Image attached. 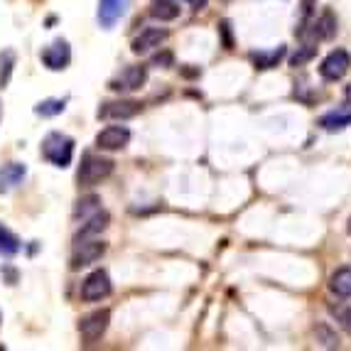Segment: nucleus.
I'll return each instance as SVG.
<instances>
[{"instance_id":"nucleus-1","label":"nucleus","mask_w":351,"mask_h":351,"mask_svg":"<svg viewBox=\"0 0 351 351\" xmlns=\"http://www.w3.org/2000/svg\"><path fill=\"white\" fill-rule=\"evenodd\" d=\"M42 158L47 160V162H52L54 167L64 170V167L71 165V160H74V141L66 133L52 130L42 141Z\"/></svg>"},{"instance_id":"nucleus-2","label":"nucleus","mask_w":351,"mask_h":351,"mask_svg":"<svg viewBox=\"0 0 351 351\" xmlns=\"http://www.w3.org/2000/svg\"><path fill=\"white\" fill-rule=\"evenodd\" d=\"M111 172H113V160L101 158V155H84L82 167L76 172V180H79L82 187H94V184L106 180Z\"/></svg>"},{"instance_id":"nucleus-3","label":"nucleus","mask_w":351,"mask_h":351,"mask_svg":"<svg viewBox=\"0 0 351 351\" xmlns=\"http://www.w3.org/2000/svg\"><path fill=\"white\" fill-rule=\"evenodd\" d=\"M106 253V243L99 239H76V246H74V253H71V268L79 270L84 265H91L96 263L101 256Z\"/></svg>"},{"instance_id":"nucleus-4","label":"nucleus","mask_w":351,"mask_h":351,"mask_svg":"<svg viewBox=\"0 0 351 351\" xmlns=\"http://www.w3.org/2000/svg\"><path fill=\"white\" fill-rule=\"evenodd\" d=\"M351 69V57L346 49H334L329 52L327 57L322 59V64H319V76H322L324 82H339L344 79V74Z\"/></svg>"},{"instance_id":"nucleus-5","label":"nucleus","mask_w":351,"mask_h":351,"mask_svg":"<svg viewBox=\"0 0 351 351\" xmlns=\"http://www.w3.org/2000/svg\"><path fill=\"white\" fill-rule=\"evenodd\" d=\"M143 111L141 101H130V99H121V101H108V104H101L99 113L96 116L101 121H128L135 118Z\"/></svg>"},{"instance_id":"nucleus-6","label":"nucleus","mask_w":351,"mask_h":351,"mask_svg":"<svg viewBox=\"0 0 351 351\" xmlns=\"http://www.w3.org/2000/svg\"><path fill=\"white\" fill-rule=\"evenodd\" d=\"M108 322H111V312L108 310H96L91 315L82 317V322H79V334H82L84 341H99L101 337L106 334L108 329Z\"/></svg>"},{"instance_id":"nucleus-7","label":"nucleus","mask_w":351,"mask_h":351,"mask_svg":"<svg viewBox=\"0 0 351 351\" xmlns=\"http://www.w3.org/2000/svg\"><path fill=\"white\" fill-rule=\"evenodd\" d=\"M111 295V278L106 270H94L86 280L82 282V300L84 302H99V300Z\"/></svg>"},{"instance_id":"nucleus-8","label":"nucleus","mask_w":351,"mask_h":351,"mask_svg":"<svg viewBox=\"0 0 351 351\" xmlns=\"http://www.w3.org/2000/svg\"><path fill=\"white\" fill-rule=\"evenodd\" d=\"M147 82V69L143 64H135V66H125L121 74H116L108 82V88L113 91H138L143 84Z\"/></svg>"},{"instance_id":"nucleus-9","label":"nucleus","mask_w":351,"mask_h":351,"mask_svg":"<svg viewBox=\"0 0 351 351\" xmlns=\"http://www.w3.org/2000/svg\"><path fill=\"white\" fill-rule=\"evenodd\" d=\"M71 62V47L66 40H54L49 47L42 49V64L52 71H62L66 69Z\"/></svg>"},{"instance_id":"nucleus-10","label":"nucleus","mask_w":351,"mask_h":351,"mask_svg":"<svg viewBox=\"0 0 351 351\" xmlns=\"http://www.w3.org/2000/svg\"><path fill=\"white\" fill-rule=\"evenodd\" d=\"M128 141H130V130L125 125H108V128H104L96 135V147L113 152L128 145Z\"/></svg>"},{"instance_id":"nucleus-11","label":"nucleus","mask_w":351,"mask_h":351,"mask_svg":"<svg viewBox=\"0 0 351 351\" xmlns=\"http://www.w3.org/2000/svg\"><path fill=\"white\" fill-rule=\"evenodd\" d=\"M125 8H128V0H99V12H96L99 25L104 29L116 27L118 20L123 18Z\"/></svg>"},{"instance_id":"nucleus-12","label":"nucleus","mask_w":351,"mask_h":351,"mask_svg":"<svg viewBox=\"0 0 351 351\" xmlns=\"http://www.w3.org/2000/svg\"><path fill=\"white\" fill-rule=\"evenodd\" d=\"M170 37V32L162 27H145L141 32V35L133 40V52L135 54H145L150 52V49H158L160 45H162L165 40Z\"/></svg>"},{"instance_id":"nucleus-13","label":"nucleus","mask_w":351,"mask_h":351,"mask_svg":"<svg viewBox=\"0 0 351 351\" xmlns=\"http://www.w3.org/2000/svg\"><path fill=\"white\" fill-rule=\"evenodd\" d=\"M25 175H27V167L20 162H8L0 167V194L10 192V189H15L20 184V182L25 180Z\"/></svg>"},{"instance_id":"nucleus-14","label":"nucleus","mask_w":351,"mask_h":351,"mask_svg":"<svg viewBox=\"0 0 351 351\" xmlns=\"http://www.w3.org/2000/svg\"><path fill=\"white\" fill-rule=\"evenodd\" d=\"M108 221H111V217L106 214V211H94L91 217L84 219L82 228H79V234H76V239H91V236L101 234L106 226H108Z\"/></svg>"},{"instance_id":"nucleus-15","label":"nucleus","mask_w":351,"mask_h":351,"mask_svg":"<svg viewBox=\"0 0 351 351\" xmlns=\"http://www.w3.org/2000/svg\"><path fill=\"white\" fill-rule=\"evenodd\" d=\"M329 287L337 298H351V268L334 270L329 278Z\"/></svg>"},{"instance_id":"nucleus-16","label":"nucleus","mask_w":351,"mask_h":351,"mask_svg":"<svg viewBox=\"0 0 351 351\" xmlns=\"http://www.w3.org/2000/svg\"><path fill=\"white\" fill-rule=\"evenodd\" d=\"M150 15L160 23H167V20H175L180 15V5L175 0H155L150 8Z\"/></svg>"},{"instance_id":"nucleus-17","label":"nucleus","mask_w":351,"mask_h":351,"mask_svg":"<svg viewBox=\"0 0 351 351\" xmlns=\"http://www.w3.org/2000/svg\"><path fill=\"white\" fill-rule=\"evenodd\" d=\"M282 57H285V47H276V49H270V52H256V54H251L256 69H273V66L280 64Z\"/></svg>"},{"instance_id":"nucleus-18","label":"nucleus","mask_w":351,"mask_h":351,"mask_svg":"<svg viewBox=\"0 0 351 351\" xmlns=\"http://www.w3.org/2000/svg\"><path fill=\"white\" fill-rule=\"evenodd\" d=\"M312 35H315V40H332L334 35H337V20H334L332 12H324L322 18L315 23V29H312Z\"/></svg>"},{"instance_id":"nucleus-19","label":"nucleus","mask_w":351,"mask_h":351,"mask_svg":"<svg viewBox=\"0 0 351 351\" xmlns=\"http://www.w3.org/2000/svg\"><path fill=\"white\" fill-rule=\"evenodd\" d=\"M319 125L324 130H344L346 125H351V111H332L327 116L319 118Z\"/></svg>"},{"instance_id":"nucleus-20","label":"nucleus","mask_w":351,"mask_h":351,"mask_svg":"<svg viewBox=\"0 0 351 351\" xmlns=\"http://www.w3.org/2000/svg\"><path fill=\"white\" fill-rule=\"evenodd\" d=\"M18 251H20V239L12 234L10 228H5L3 223H0V256L10 258Z\"/></svg>"},{"instance_id":"nucleus-21","label":"nucleus","mask_w":351,"mask_h":351,"mask_svg":"<svg viewBox=\"0 0 351 351\" xmlns=\"http://www.w3.org/2000/svg\"><path fill=\"white\" fill-rule=\"evenodd\" d=\"M64 108H66V99H47L35 106V113L42 118H49V116H59Z\"/></svg>"},{"instance_id":"nucleus-22","label":"nucleus","mask_w":351,"mask_h":351,"mask_svg":"<svg viewBox=\"0 0 351 351\" xmlns=\"http://www.w3.org/2000/svg\"><path fill=\"white\" fill-rule=\"evenodd\" d=\"M12 66H15V52H12V49L0 52V88H5L8 84H10Z\"/></svg>"},{"instance_id":"nucleus-23","label":"nucleus","mask_w":351,"mask_h":351,"mask_svg":"<svg viewBox=\"0 0 351 351\" xmlns=\"http://www.w3.org/2000/svg\"><path fill=\"white\" fill-rule=\"evenodd\" d=\"M315 54H317L315 42H307V45H302V47H300L298 52L293 54V59H290V64H293L295 69H298V66H304L312 57H315Z\"/></svg>"},{"instance_id":"nucleus-24","label":"nucleus","mask_w":351,"mask_h":351,"mask_svg":"<svg viewBox=\"0 0 351 351\" xmlns=\"http://www.w3.org/2000/svg\"><path fill=\"white\" fill-rule=\"evenodd\" d=\"M99 204H101L99 197H86V199H82L79 206H76V217H82V219L91 217L94 211H99Z\"/></svg>"},{"instance_id":"nucleus-25","label":"nucleus","mask_w":351,"mask_h":351,"mask_svg":"<svg viewBox=\"0 0 351 351\" xmlns=\"http://www.w3.org/2000/svg\"><path fill=\"white\" fill-rule=\"evenodd\" d=\"M315 334L319 337V339H322L324 346H329V349H332V346H339V339H337V334L329 332L327 324H319V327L315 329Z\"/></svg>"},{"instance_id":"nucleus-26","label":"nucleus","mask_w":351,"mask_h":351,"mask_svg":"<svg viewBox=\"0 0 351 351\" xmlns=\"http://www.w3.org/2000/svg\"><path fill=\"white\" fill-rule=\"evenodd\" d=\"M334 317H337V322L351 334V307H339V310H334Z\"/></svg>"},{"instance_id":"nucleus-27","label":"nucleus","mask_w":351,"mask_h":351,"mask_svg":"<svg viewBox=\"0 0 351 351\" xmlns=\"http://www.w3.org/2000/svg\"><path fill=\"white\" fill-rule=\"evenodd\" d=\"M172 64V54L170 52H162V54H155V57H152V66H170Z\"/></svg>"},{"instance_id":"nucleus-28","label":"nucleus","mask_w":351,"mask_h":351,"mask_svg":"<svg viewBox=\"0 0 351 351\" xmlns=\"http://www.w3.org/2000/svg\"><path fill=\"white\" fill-rule=\"evenodd\" d=\"M312 3H315V0H302V23H307V20H310V15H312Z\"/></svg>"},{"instance_id":"nucleus-29","label":"nucleus","mask_w":351,"mask_h":351,"mask_svg":"<svg viewBox=\"0 0 351 351\" xmlns=\"http://www.w3.org/2000/svg\"><path fill=\"white\" fill-rule=\"evenodd\" d=\"M349 234H351V221H349Z\"/></svg>"},{"instance_id":"nucleus-30","label":"nucleus","mask_w":351,"mask_h":351,"mask_svg":"<svg viewBox=\"0 0 351 351\" xmlns=\"http://www.w3.org/2000/svg\"><path fill=\"white\" fill-rule=\"evenodd\" d=\"M0 322H3V315H0Z\"/></svg>"}]
</instances>
